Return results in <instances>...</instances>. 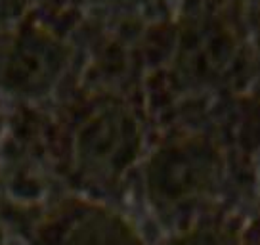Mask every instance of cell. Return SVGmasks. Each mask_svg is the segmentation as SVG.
Here are the masks:
<instances>
[{
	"label": "cell",
	"mask_w": 260,
	"mask_h": 245,
	"mask_svg": "<svg viewBox=\"0 0 260 245\" xmlns=\"http://www.w3.org/2000/svg\"><path fill=\"white\" fill-rule=\"evenodd\" d=\"M8 121H10V109L6 102L0 98V151L6 146V138H8Z\"/></svg>",
	"instance_id": "8992f818"
},
{
	"label": "cell",
	"mask_w": 260,
	"mask_h": 245,
	"mask_svg": "<svg viewBox=\"0 0 260 245\" xmlns=\"http://www.w3.org/2000/svg\"><path fill=\"white\" fill-rule=\"evenodd\" d=\"M46 245H142L136 232L119 215L102 207L69 205L50 217Z\"/></svg>",
	"instance_id": "7a4b0ae2"
},
{
	"label": "cell",
	"mask_w": 260,
	"mask_h": 245,
	"mask_svg": "<svg viewBox=\"0 0 260 245\" xmlns=\"http://www.w3.org/2000/svg\"><path fill=\"white\" fill-rule=\"evenodd\" d=\"M172 245H239V241L228 230L203 226V228L189 230Z\"/></svg>",
	"instance_id": "277c9868"
},
{
	"label": "cell",
	"mask_w": 260,
	"mask_h": 245,
	"mask_svg": "<svg viewBox=\"0 0 260 245\" xmlns=\"http://www.w3.org/2000/svg\"><path fill=\"white\" fill-rule=\"evenodd\" d=\"M46 0H0V29L14 27L39 10Z\"/></svg>",
	"instance_id": "5b68a950"
},
{
	"label": "cell",
	"mask_w": 260,
	"mask_h": 245,
	"mask_svg": "<svg viewBox=\"0 0 260 245\" xmlns=\"http://www.w3.org/2000/svg\"><path fill=\"white\" fill-rule=\"evenodd\" d=\"M79 21V0H46L0 29V98L8 109L48 102L77 75Z\"/></svg>",
	"instance_id": "6da1fadb"
},
{
	"label": "cell",
	"mask_w": 260,
	"mask_h": 245,
	"mask_svg": "<svg viewBox=\"0 0 260 245\" xmlns=\"http://www.w3.org/2000/svg\"><path fill=\"white\" fill-rule=\"evenodd\" d=\"M211 176V163L195 147H172L155 157L147 188L159 205H178L201 194Z\"/></svg>",
	"instance_id": "3957f363"
}]
</instances>
